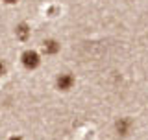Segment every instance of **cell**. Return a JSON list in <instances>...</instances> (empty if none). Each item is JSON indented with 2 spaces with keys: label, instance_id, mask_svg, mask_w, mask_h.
I'll use <instances>...</instances> for the list:
<instances>
[{
  "label": "cell",
  "instance_id": "6",
  "mask_svg": "<svg viewBox=\"0 0 148 140\" xmlns=\"http://www.w3.org/2000/svg\"><path fill=\"white\" fill-rule=\"evenodd\" d=\"M6 4H15V2H18V0H4Z\"/></svg>",
  "mask_w": 148,
  "mask_h": 140
},
{
  "label": "cell",
  "instance_id": "2",
  "mask_svg": "<svg viewBox=\"0 0 148 140\" xmlns=\"http://www.w3.org/2000/svg\"><path fill=\"white\" fill-rule=\"evenodd\" d=\"M56 85H58L59 90H69V88H72V85H74V77L71 74H59L58 79H56Z\"/></svg>",
  "mask_w": 148,
  "mask_h": 140
},
{
  "label": "cell",
  "instance_id": "3",
  "mask_svg": "<svg viewBox=\"0 0 148 140\" xmlns=\"http://www.w3.org/2000/svg\"><path fill=\"white\" fill-rule=\"evenodd\" d=\"M115 127H117V133H119V135L126 137V135L130 133V129H132V120H128V118H120Z\"/></svg>",
  "mask_w": 148,
  "mask_h": 140
},
{
  "label": "cell",
  "instance_id": "4",
  "mask_svg": "<svg viewBox=\"0 0 148 140\" xmlns=\"http://www.w3.org/2000/svg\"><path fill=\"white\" fill-rule=\"evenodd\" d=\"M43 44H45V46H43V48H45V52H46V54H50V55H52V54H58V52H59V44L56 43L54 39H50V41H45Z\"/></svg>",
  "mask_w": 148,
  "mask_h": 140
},
{
  "label": "cell",
  "instance_id": "5",
  "mask_svg": "<svg viewBox=\"0 0 148 140\" xmlns=\"http://www.w3.org/2000/svg\"><path fill=\"white\" fill-rule=\"evenodd\" d=\"M17 37H18V39H22V41L28 39V28L24 24H21V26L17 28Z\"/></svg>",
  "mask_w": 148,
  "mask_h": 140
},
{
  "label": "cell",
  "instance_id": "7",
  "mask_svg": "<svg viewBox=\"0 0 148 140\" xmlns=\"http://www.w3.org/2000/svg\"><path fill=\"white\" fill-rule=\"evenodd\" d=\"M0 74H4V63L0 61Z\"/></svg>",
  "mask_w": 148,
  "mask_h": 140
},
{
  "label": "cell",
  "instance_id": "8",
  "mask_svg": "<svg viewBox=\"0 0 148 140\" xmlns=\"http://www.w3.org/2000/svg\"><path fill=\"white\" fill-rule=\"evenodd\" d=\"M9 140H21V138H18V137H13V138H9Z\"/></svg>",
  "mask_w": 148,
  "mask_h": 140
},
{
  "label": "cell",
  "instance_id": "1",
  "mask_svg": "<svg viewBox=\"0 0 148 140\" xmlns=\"http://www.w3.org/2000/svg\"><path fill=\"white\" fill-rule=\"evenodd\" d=\"M22 65L28 68V70H34L39 67V63H41V57H39V54L34 52V50H26L24 54H22Z\"/></svg>",
  "mask_w": 148,
  "mask_h": 140
}]
</instances>
